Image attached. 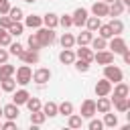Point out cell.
Listing matches in <instances>:
<instances>
[{
    "label": "cell",
    "instance_id": "2",
    "mask_svg": "<svg viewBox=\"0 0 130 130\" xmlns=\"http://www.w3.org/2000/svg\"><path fill=\"white\" fill-rule=\"evenodd\" d=\"M104 77L108 79V81H112V85L114 83H118V81H122L124 79V73H122V69L118 67V65H104Z\"/></svg>",
    "mask_w": 130,
    "mask_h": 130
},
{
    "label": "cell",
    "instance_id": "9",
    "mask_svg": "<svg viewBox=\"0 0 130 130\" xmlns=\"http://www.w3.org/2000/svg\"><path fill=\"white\" fill-rule=\"evenodd\" d=\"M98 112H95V102L93 100H85L83 104H81V118H93Z\"/></svg>",
    "mask_w": 130,
    "mask_h": 130
},
{
    "label": "cell",
    "instance_id": "4",
    "mask_svg": "<svg viewBox=\"0 0 130 130\" xmlns=\"http://www.w3.org/2000/svg\"><path fill=\"white\" fill-rule=\"evenodd\" d=\"M126 49H128V45H126V41H124L120 35H114V37L110 39V51H112L114 55H122Z\"/></svg>",
    "mask_w": 130,
    "mask_h": 130
},
{
    "label": "cell",
    "instance_id": "20",
    "mask_svg": "<svg viewBox=\"0 0 130 130\" xmlns=\"http://www.w3.org/2000/svg\"><path fill=\"white\" fill-rule=\"evenodd\" d=\"M59 61H61L63 65H73V61H75V53H73L71 49H63V51L59 53Z\"/></svg>",
    "mask_w": 130,
    "mask_h": 130
},
{
    "label": "cell",
    "instance_id": "19",
    "mask_svg": "<svg viewBox=\"0 0 130 130\" xmlns=\"http://www.w3.org/2000/svg\"><path fill=\"white\" fill-rule=\"evenodd\" d=\"M24 26H28V28H39V26H43V16L28 14V16L24 18Z\"/></svg>",
    "mask_w": 130,
    "mask_h": 130
},
{
    "label": "cell",
    "instance_id": "48",
    "mask_svg": "<svg viewBox=\"0 0 130 130\" xmlns=\"http://www.w3.org/2000/svg\"><path fill=\"white\" fill-rule=\"evenodd\" d=\"M122 59H124V63H126V65L130 63V51H128V49H126V51L122 53Z\"/></svg>",
    "mask_w": 130,
    "mask_h": 130
},
{
    "label": "cell",
    "instance_id": "26",
    "mask_svg": "<svg viewBox=\"0 0 130 130\" xmlns=\"http://www.w3.org/2000/svg\"><path fill=\"white\" fill-rule=\"evenodd\" d=\"M45 120H47V116L43 114V110L30 112V124L32 126H41V124H45Z\"/></svg>",
    "mask_w": 130,
    "mask_h": 130
},
{
    "label": "cell",
    "instance_id": "41",
    "mask_svg": "<svg viewBox=\"0 0 130 130\" xmlns=\"http://www.w3.org/2000/svg\"><path fill=\"white\" fill-rule=\"evenodd\" d=\"M59 24H61L63 28H69V26H73L71 14H63V16H59Z\"/></svg>",
    "mask_w": 130,
    "mask_h": 130
},
{
    "label": "cell",
    "instance_id": "40",
    "mask_svg": "<svg viewBox=\"0 0 130 130\" xmlns=\"http://www.w3.org/2000/svg\"><path fill=\"white\" fill-rule=\"evenodd\" d=\"M22 51H24V47H22L20 43H10V45H8V53H10V55H16V57H18Z\"/></svg>",
    "mask_w": 130,
    "mask_h": 130
},
{
    "label": "cell",
    "instance_id": "52",
    "mask_svg": "<svg viewBox=\"0 0 130 130\" xmlns=\"http://www.w3.org/2000/svg\"><path fill=\"white\" fill-rule=\"evenodd\" d=\"M0 118H2V108H0Z\"/></svg>",
    "mask_w": 130,
    "mask_h": 130
},
{
    "label": "cell",
    "instance_id": "30",
    "mask_svg": "<svg viewBox=\"0 0 130 130\" xmlns=\"http://www.w3.org/2000/svg\"><path fill=\"white\" fill-rule=\"evenodd\" d=\"M8 32H10L12 37H20V35L24 32V24H22L20 20H16V22H12V24L8 26Z\"/></svg>",
    "mask_w": 130,
    "mask_h": 130
},
{
    "label": "cell",
    "instance_id": "6",
    "mask_svg": "<svg viewBox=\"0 0 130 130\" xmlns=\"http://www.w3.org/2000/svg\"><path fill=\"white\" fill-rule=\"evenodd\" d=\"M49 79H51V71H49L47 67H39L37 71H32V81H35V83L45 85Z\"/></svg>",
    "mask_w": 130,
    "mask_h": 130
},
{
    "label": "cell",
    "instance_id": "25",
    "mask_svg": "<svg viewBox=\"0 0 130 130\" xmlns=\"http://www.w3.org/2000/svg\"><path fill=\"white\" fill-rule=\"evenodd\" d=\"M67 126L73 128V130H75V128H81V126H83V118H81L79 114H69V116H67Z\"/></svg>",
    "mask_w": 130,
    "mask_h": 130
},
{
    "label": "cell",
    "instance_id": "11",
    "mask_svg": "<svg viewBox=\"0 0 130 130\" xmlns=\"http://www.w3.org/2000/svg\"><path fill=\"white\" fill-rule=\"evenodd\" d=\"M112 91H114V100L116 98H128L130 95V87L124 83V81H118L112 85Z\"/></svg>",
    "mask_w": 130,
    "mask_h": 130
},
{
    "label": "cell",
    "instance_id": "14",
    "mask_svg": "<svg viewBox=\"0 0 130 130\" xmlns=\"http://www.w3.org/2000/svg\"><path fill=\"white\" fill-rule=\"evenodd\" d=\"M112 104L120 114H126L130 110V98H116V100H112Z\"/></svg>",
    "mask_w": 130,
    "mask_h": 130
},
{
    "label": "cell",
    "instance_id": "28",
    "mask_svg": "<svg viewBox=\"0 0 130 130\" xmlns=\"http://www.w3.org/2000/svg\"><path fill=\"white\" fill-rule=\"evenodd\" d=\"M73 45H75V37L71 32H63L61 35V47L63 49H73Z\"/></svg>",
    "mask_w": 130,
    "mask_h": 130
},
{
    "label": "cell",
    "instance_id": "47",
    "mask_svg": "<svg viewBox=\"0 0 130 130\" xmlns=\"http://www.w3.org/2000/svg\"><path fill=\"white\" fill-rule=\"evenodd\" d=\"M8 55H10V53H8L6 49H0V63H6V61H8Z\"/></svg>",
    "mask_w": 130,
    "mask_h": 130
},
{
    "label": "cell",
    "instance_id": "38",
    "mask_svg": "<svg viewBox=\"0 0 130 130\" xmlns=\"http://www.w3.org/2000/svg\"><path fill=\"white\" fill-rule=\"evenodd\" d=\"M73 63H75V69H77L79 73H87V71H89V61H85V59H77V57H75Z\"/></svg>",
    "mask_w": 130,
    "mask_h": 130
},
{
    "label": "cell",
    "instance_id": "10",
    "mask_svg": "<svg viewBox=\"0 0 130 130\" xmlns=\"http://www.w3.org/2000/svg\"><path fill=\"white\" fill-rule=\"evenodd\" d=\"M87 10L85 8H77L73 14H71V20H73V26H83L85 24V20H87Z\"/></svg>",
    "mask_w": 130,
    "mask_h": 130
},
{
    "label": "cell",
    "instance_id": "24",
    "mask_svg": "<svg viewBox=\"0 0 130 130\" xmlns=\"http://www.w3.org/2000/svg\"><path fill=\"white\" fill-rule=\"evenodd\" d=\"M0 85H2V91L10 93V91H14V89H16V79L10 75V77H6V79H0Z\"/></svg>",
    "mask_w": 130,
    "mask_h": 130
},
{
    "label": "cell",
    "instance_id": "43",
    "mask_svg": "<svg viewBox=\"0 0 130 130\" xmlns=\"http://www.w3.org/2000/svg\"><path fill=\"white\" fill-rule=\"evenodd\" d=\"M87 126H89V130H102V128H104V122H102V120L89 118V124H87Z\"/></svg>",
    "mask_w": 130,
    "mask_h": 130
},
{
    "label": "cell",
    "instance_id": "34",
    "mask_svg": "<svg viewBox=\"0 0 130 130\" xmlns=\"http://www.w3.org/2000/svg\"><path fill=\"white\" fill-rule=\"evenodd\" d=\"M108 24H110V28H112L114 35H122L124 32V22L120 18H112V22H108Z\"/></svg>",
    "mask_w": 130,
    "mask_h": 130
},
{
    "label": "cell",
    "instance_id": "33",
    "mask_svg": "<svg viewBox=\"0 0 130 130\" xmlns=\"http://www.w3.org/2000/svg\"><path fill=\"white\" fill-rule=\"evenodd\" d=\"M102 122H104V126H108V128H116V126H118V116H116V114H110V112H106Z\"/></svg>",
    "mask_w": 130,
    "mask_h": 130
},
{
    "label": "cell",
    "instance_id": "35",
    "mask_svg": "<svg viewBox=\"0 0 130 130\" xmlns=\"http://www.w3.org/2000/svg\"><path fill=\"white\" fill-rule=\"evenodd\" d=\"M8 16H10V20L12 22H16V20H22V8H18V6H10V10H8Z\"/></svg>",
    "mask_w": 130,
    "mask_h": 130
},
{
    "label": "cell",
    "instance_id": "51",
    "mask_svg": "<svg viewBox=\"0 0 130 130\" xmlns=\"http://www.w3.org/2000/svg\"><path fill=\"white\" fill-rule=\"evenodd\" d=\"M104 2H108V4H110V2H114V0H104Z\"/></svg>",
    "mask_w": 130,
    "mask_h": 130
},
{
    "label": "cell",
    "instance_id": "15",
    "mask_svg": "<svg viewBox=\"0 0 130 130\" xmlns=\"http://www.w3.org/2000/svg\"><path fill=\"white\" fill-rule=\"evenodd\" d=\"M124 4L120 2V0H114V2H110L108 4V16H120L122 12H124Z\"/></svg>",
    "mask_w": 130,
    "mask_h": 130
},
{
    "label": "cell",
    "instance_id": "8",
    "mask_svg": "<svg viewBox=\"0 0 130 130\" xmlns=\"http://www.w3.org/2000/svg\"><path fill=\"white\" fill-rule=\"evenodd\" d=\"M18 59H20L22 63H26V65H35V63H39V51L24 49V51L18 55Z\"/></svg>",
    "mask_w": 130,
    "mask_h": 130
},
{
    "label": "cell",
    "instance_id": "21",
    "mask_svg": "<svg viewBox=\"0 0 130 130\" xmlns=\"http://www.w3.org/2000/svg\"><path fill=\"white\" fill-rule=\"evenodd\" d=\"M28 98H30V93L22 87V89H18V91L12 95V104H16V106H24V102H26Z\"/></svg>",
    "mask_w": 130,
    "mask_h": 130
},
{
    "label": "cell",
    "instance_id": "49",
    "mask_svg": "<svg viewBox=\"0 0 130 130\" xmlns=\"http://www.w3.org/2000/svg\"><path fill=\"white\" fill-rule=\"evenodd\" d=\"M120 2H122L124 6H130V0H120Z\"/></svg>",
    "mask_w": 130,
    "mask_h": 130
},
{
    "label": "cell",
    "instance_id": "39",
    "mask_svg": "<svg viewBox=\"0 0 130 130\" xmlns=\"http://www.w3.org/2000/svg\"><path fill=\"white\" fill-rule=\"evenodd\" d=\"M98 32H100V37H102V39H112V37H114V32H112L110 24H100Z\"/></svg>",
    "mask_w": 130,
    "mask_h": 130
},
{
    "label": "cell",
    "instance_id": "7",
    "mask_svg": "<svg viewBox=\"0 0 130 130\" xmlns=\"http://www.w3.org/2000/svg\"><path fill=\"white\" fill-rule=\"evenodd\" d=\"M93 91H95V95H98V98H102V95H110V93H112V81H108L106 77H104V79H100V81L95 83Z\"/></svg>",
    "mask_w": 130,
    "mask_h": 130
},
{
    "label": "cell",
    "instance_id": "12",
    "mask_svg": "<svg viewBox=\"0 0 130 130\" xmlns=\"http://www.w3.org/2000/svg\"><path fill=\"white\" fill-rule=\"evenodd\" d=\"M91 14H93V16H98V18L108 16V2H104V0L93 2V6H91Z\"/></svg>",
    "mask_w": 130,
    "mask_h": 130
},
{
    "label": "cell",
    "instance_id": "3",
    "mask_svg": "<svg viewBox=\"0 0 130 130\" xmlns=\"http://www.w3.org/2000/svg\"><path fill=\"white\" fill-rule=\"evenodd\" d=\"M14 73H16V83H18V85H28V83L32 81V69H30L26 63L20 65Z\"/></svg>",
    "mask_w": 130,
    "mask_h": 130
},
{
    "label": "cell",
    "instance_id": "42",
    "mask_svg": "<svg viewBox=\"0 0 130 130\" xmlns=\"http://www.w3.org/2000/svg\"><path fill=\"white\" fill-rule=\"evenodd\" d=\"M28 49H32V51L43 49V47H41V43H39V39H37V35H30V37H28Z\"/></svg>",
    "mask_w": 130,
    "mask_h": 130
},
{
    "label": "cell",
    "instance_id": "53",
    "mask_svg": "<svg viewBox=\"0 0 130 130\" xmlns=\"http://www.w3.org/2000/svg\"><path fill=\"white\" fill-rule=\"evenodd\" d=\"M0 128H2V124H0Z\"/></svg>",
    "mask_w": 130,
    "mask_h": 130
},
{
    "label": "cell",
    "instance_id": "36",
    "mask_svg": "<svg viewBox=\"0 0 130 130\" xmlns=\"http://www.w3.org/2000/svg\"><path fill=\"white\" fill-rule=\"evenodd\" d=\"M24 106L28 108V112H37V110H41V106H43V104H41V100H39V98H28V100L24 102Z\"/></svg>",
    "mask_w": 130,
    "mask_h": 130
},
{
    "label": "cell",
    "instance_id": "29",
    "mask_svg": "<svg viewBox=\"0 0 130 130\" xmlns=\"http://www.w3.org/2000/svg\"><path fill=\"white\" fill-rule=\"evenodd\" d=\"M41 110H43V114H45L47 118L57 116V104H55V102H47L45 106H41Z\"/></svg>",
    "mask_w": 130,
    "mask_h": 130
},
{
    "label": "cell",
    "instance_id": "50",
    "mask_svg": "<svg viewBox=\"0 0 130 130\" xmlns=\"http://www.w3.org/2000/svg\"><path fill=\"white\" fill-rule=\"evenodd\" d=\"M24 2H28V4H32V2H37V0H24Z\"/></svg>",
    "mask_w": 130,
    "mask_h": 130
},
{
    "label": "cell",
    "instance_id": "32",
    "mask_svg": "<svg viewBox=\"0 0 130 130\" xmlns=\"http://www.w3.org/2000/svg\"><path fill=\"white\" fill-rule=\"evenodd\" d=\"M57 114H63V116L73 114V104H71V102H61V104H57Z\"/></svg>",
    "mask_w": 130,
    "mask_h": 130
},
{
    "label": "cell",
    "instance_id": "45",
    "mask_svg": "<svg viewBox=\"0 0 130 130\" xmlns=\"http://www.w3.org/2000/svg\"><path fill=\"white\" fill-rule=\"evenodd\" d=\"M10 10V2L8 0H0V14H8Z\"/></svg>",
    "mask_w": 130,
    "mask_h": 130
},
{
    "label": "cell",
    "instance_id": "31",
    "mask_svg": "<svg viewBox=\"0 0 130 130\" xmlns=\"http://www.w3.org/2000/svg\"><path fill=\"white\" fill-rule=\"evenodd\" d=\"M89 45H91V49L102 51V49H106V47H108V39H102V37L98 35L95 39H91V41H89Z\"/></svg>",
    "mask_w": 130,
    "mask_h": 130
},
{
    "label": "cell",
    "instance_id": "18",
    "mask_svg": "<svg viewBox=\"0 0 130 130\" xmlns=\"http://www.w3.org/2000/svg\"><path fill=\"white\" fill-rule=\"evenodd\" d=\"M75 57H77V59H85V61L91 63V61H93V51L87 49V45H81V47L75 51Z\"/></svg>",
    "mask_w": 130,
    "mask_h": 130
},
{
    "label": "cell",
    "instance_id": "17",
    "mask_svg": "<svg viewBox=\"0 0 130 130\" xmlns=\"http://www.w3.org/2000/svg\"><path fill=\"white\" fill-rule=\"evenodd\" d=\"M43 24H45L47 28H57V26H59V16H57L55 12H47V14L43 16Z\"/></svg>",
    "mask_w": 130,
    "mask_h": 130
},
{
    "label": "cell",
    "instance_id": "13",
    "mask_svg": "<svg viewBox=\"0 0 130 130\" xmlns=\"http://www.w3.org/2000/svg\"><path fill=\"white\" fill-rule=\"evenodd\" d=\"M112 110V100L108 98V95H102V98H98V102H95V112H100V114H106V112H110Z\"/></svg>",
    "mask_w": 130,
    "mask_h": 130
},
{
    "label": "cell",
    "instance_id": "44",
    "mask_svg": "<svg viewBox=\"0 0 130 130\" xmlns=\"http://www.w3.org/2000/svg\"><path fill=\"white\" fill-rule=\"evenodd\" d=\"M10 24H12V20H10V16H8V14H0V26L8 30V26H10Z\"/></svg>",
    "mask_w": 130,
    "mask_h": 130
},
{
    "label": "cell",
    "instance_id": "46",
    "mask_svg": "<svg viewBox=\"0 0 130 130\" xmlns=\"http://www.w3.org/2000/svg\"><path fill=\"white\" fill-rule=\"evenodd\" d=\"M2 128H4V130H14V128H16V120H6V122L2 124Z\"/></svg>",
    "mask_w": 130,
    "mask_h": 130
},
{
    "label": "cell",
    "instance_id": "37",
    "mask_svg": "<svg viewBox=\"0 0 130 130\" xmlns=\"http://www.w3.org/2000/svg\"><path fill=\"white\" fill-rule=\"evenodd\" d=\"M10 43H12V35H10L6 28L0 26V47H8Z\"/></svg>",
    "mask_w": 130,
    "mask_h": 130
},
{
    "label": "cell",
    "instance_id": "16",
    "mask_svg": "<svg viewBox=\"0 0 130 130\" xmlns=\"http://www.w3.org/2000/svg\"><path fill=\"white\" fill-rule=\"evenodd\" d=\"M18 114H20V112H18V106H16V104H6V106L2 108V116H6L8 120H16Z\"/></svg>",
    "mask_w": 130,
    "mask_h": 130
},
{
    "label": "cell",
    "instance_id": "22",
    "mask_svg": "<svg viewBox=\"0 0 130 130\" xmlns=\"http://www.w3.org/2000/svg\"><path fill=\"white\" fill-rule=\"evenodd\" d=\"M91 39H93V32L85 28V30H81V32L77 35V39H75V45H79V47H81V45H89V41H91Z\"/></svg>",
    "mask_w": 130,
    "mask_h": 130
},
{
    "label": "cell",
    "instance_id": "5",
    "mask_svg": "<svg viewBox=\"0 0 130 130\" xmlns=\"http://www.w3.org/2000/svg\"><path fill=\"white\" fill-rule=\"evenodd\" d=\"M93 61H98V65H110V63H114V53L102 49V51L93 53Z\"/></svg>",
    "mask_w": 130,
    "mask_h": 130
},
{
    "label": "cell",
    "instance_id": "27",
    "mask_svg": "<svg viewBox=\"0 0 130 130\" xmlns=\"http://www.w3.org/2000/svg\"><path fill=\"white\" fill-rule=\"evenodd\" d=\"M14 71H16L14 65H10V63H0V79H6V77H10V75H14Z\"/></svg>",
    "mask_w": 130,
    "mask_h": 130
},
{
    "label": "cell",
    "instance_id": "1",
    "mask_svg": "<svg viewBox=\"0 0 130 130\" xmlns=\"http://www.w3.org/2000/svg\"><path fill=\"white\" fill-rule=\"evenodd\" d=\"M35 35H37L41 47H49V45H53L55 39H57V37H55V28H47V26H39Z\"/></svg>",
    "mask_w": 130,
    "mask_h": 130
},
{
    "label": "cell",
    "instance_id": "23",
    "mask_svg": "<svg viewBox=\"0 0 130 130\" xmlns=\"http://www.w3.org/2000/svg\"><path fill=\"white\" fill-rule=\"evenodd\" d=\"M100 24H102V18H98V16H87V20H85L83 26H85L87 30H91V32H98Z\"/></svg>",
    "mask_w": 130,
    "mask_h": 130
}]
</instances>
